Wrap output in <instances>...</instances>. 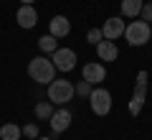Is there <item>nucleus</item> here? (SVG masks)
Listing matches in <instances>:
<instances>
[{"instance_id":"nucleus-16","label":"nucleus","mask_w":152,"mask_h":140,"mask_svg":"<svg viewBox=\"0 0 152 140\" xmlns=\"http://www.w3.org/2000/svg\"><path fill=\"white\" fill-rule=\"evenodd\" d=\"M53 110H56L53 102H38V104H36V117H38V120H51Z\"/></svg>"},{"instance_id":"nucleus-23","label":"nucleus","mask_w":152,"mask_h":140,"mask_svg":"<svg viewBox=\"0 0 152 140\" xmlns=\"http://www.w3.org/2000/svg\"><path fill=\"white\" fill-rule=\"evenodd\" d=\"M150 28H152V23H150Z\"/></svg>"},{"instance_id":"nucleus-15","label":"nucleus","mask_w":152,"mask_h":140,"mask_svg":"<svg viewBox=\"0 0 152 140\" xmlns=\"http://www.w3.org/2000/svg\"><path fill=\"white\" fill-rule=\"evenodd\" d=\"M38 49L43 51V54H53V51L58 49V41H56V36H51V33L41 36V38H38Z\"/></svg>"},{"instance_id":"nucleus-14","label":"nucleus","mask_w":152,"mask_h":140,"mask_svg":"<svg viewBox=\"0 0 152 140\" xmlns=\"http://www.w3.org/2000/svg\"><path fill=\"white\" fill-rule=\"evenodd\" d=\"M20 135H23V130L15 122H5L0 127V140H20Z\"/></svg>"},{"instance_id":"nucleus-21","label":"nucleus","mask_w":152,"mask_h":140,"mask_svg":"<svg viewBox=\"0 0 152 140\" xmlns=\"http://www.w3.org/2000/svg\"><path fill=\"white\" fill-rule=\"evenodd\" d=\"M23 5H33V3H36V0H20Z\"/></svg>"},{"instance_id":"nucleus-3","label":"nucleus","mask_w":152,"mask_h":140,"mask_svg":"<svg viewBox=\"0 0 152 140\" xmlns=\"http://www.w3.org/2000/svg\"><path fill=\"white\" fill-rule=\"evenodd\" d=\"M124 38H127V43L129 46H145L147 41L152 38V28H150V23L147 21H132L129 26L124 28Z\"/></svg>"},{"instance_id":"nucleus-17","label":"nucleus","mask_w":152,"mask_h":140,"mask_svg":"<svg viewBox=\"0 0 152 140\" xmlns=\"http://www.w3.org/2000/svg\"><path fill=\"white\" fill-rule=\"evenodd\" d=\"M91 89H94V84H89L86 79L76 84V94H79V97H86V99H89V94H91Z\"/></svg>"},{"instance_id":"nucleus-19","label":"nucleus","mask_w":152,"mask_h":140,"mask_svg":"<svg viewBox=\"0 0 152 140\" xmlns=\"http://www.w3.org/2000/svg\"><path fill=\"white\" fill-rule=\"evenodd\" d=\"M20 130H23V135H26V138H31V140L38 138V122H28L26 127H20Z\"/></svg>"},{"instance_id":"nucleus-22","label":"nucleus","mask_w":152,"mask_h":140,"mask_svg":"<svg viewBox=\"0 0 152 140\" xmlns=\"http://www.w3.org/2000/svg\"><path fill=\"white\" fill-rule=\"evenodd\" d=\"M38 140H48V138H38Z\"/></svg>"},{"instance_id":"nucleus-18","label":"nucleus","mask_w":152,"mask_h":140,"mask_svg":"<svg viewBox=\"0 0 152 140\" xmlns=\"http://www.w3.org/2000/svg\"><path fill=\"white\" fill-rule=\"evenodd\" d=\"M86 41H89V43H94V46H96L99 41H104V33H102V28H91V31L86 33Z\"/></svg>"},{"instance_id":"nucleus-7","label":"nucleus","mask_w":152,"mask_h":140,"mask_svg":"<svg viewBox=\"0 0 152 140\" xmlns=\"http://www.w3.org/2000/svg\"><path fill=\"white\" fill-rule=\"evenodd\" d=\"M71 120H74V117H71L69 110H66V107H58V110H53V115H51L48 122H51V130L58 135V133H66V130H69Z\"/></svg>"},{"instance_id":"nucleus-20","label":"nucleus","mask_w":152,"mask_h":140,"mask_svg":"<svg viewBox=\"0 0 152 140\" xmlns=\"http://www.w3.org/2000/svg\"><path fill=\"white\" fill-rule=\"evenodd\" d=\"M140 18H142V21H147V23H152V3H145V5H142Z\"/></svg>"},{"instance_id":"nucleus-1","label":"nucleus","mask_w":152,"mask_h":140,"mask_svg":"<svg viewBox=\"0 0 152 140\" xmlns=\"http://www.w3.org/2000/svg\"><path fill=\"white\" fill-rule=\"evenodd\" d=\"M28 76H31L36 84H51L56 79V66L51 59L46 56H36V59L28 61Z\"/></svg>"},{"instance_id":"nucleus-9","label":"nucleus","mask_w":152,"mask_h":140,"mask_svg":"<svg viewBox=\"0 0 152 140\" xmlns=\"http://www.w3.org/2000/svg\"><path fill=\"white\" fill-rule=\"evenodd\" d=\"M124 28H127V23L122 21V18H107L104 26H102V33L109 41H117L119 36H124Z\"/></svg>"},{"instance_id":"nucleus-4","label":"nucleus","mask_w":152,"mask_h":140,"mask_svg":"<svg viewBox=\"0 0 152 140\" xmlns=\"http://www.w3.org/2000/svg\"><path fill=\"white\" fill-rule=\"evenodd\" d=\"M89 102H91V112L96 117H104V115L112 112V94L102 87H94L91 94H89Z\"/></svg>"},{"instance_id":"nucleus-8","label":"nucleus","mask_w":152,"mask_h":140,"mask_svg":"<svg viewBox=\"0 0 152 140\" xmlns=\"http://www.w3.org/2000/svg\"><path fill=\"white\" fill-rule=\"evenodd\" d=\"M81 74H84V79L89 81V84H102L104 79H107V69H104L102 64H96V61H89V64H84V69H81Z\"/></svg>"},{"instance_id":"nucleus-10","label":"nucleus","mask_w":152,"mask_h":140,"mask_svg":"<svg viewBox=\"0 0 152 140\" xmlns=\"http://www.w3.org/2000/svg\"><path fill=\"white\" fill-rule=\"evenodd\" d=\"M15 21H18L20 28H33L38 23V10L33 5H20L18 13H15Z\"/></svg>"},{"instance_id":"nucleus-12","label":"nucleus","mask_w":152,"mask_h":140,"mask_svg":"<svg viewBox=\"0 0 152 140\" xmlns=\"http://www.w3.org/2000/svg\"><path fill=\"white\" fill-rule=\"evenodd\" d=\"M96 54L102 61H117L119 59V49H117V43L109 41V38H104V41L96 43Z\"/></svg>"},{"instance_id":"nucleus-2","label":"nucleus","mask_w":152,"mask_h":140,"mask_svg":"<svg viewBox=\"0 0 152 140\" xmlns=\"http://www.w3.org/2000/svg\"><path fill=\"white\" fill-rule=\"evenodd\" d=\"M74 94H76V87L69 79H53L48 84V102L58 104V107H64L66 102H71Z\"/></svg>"},{"instance_id":"nucleus-11","label":"nucleus","mask_w":152,"mask_h":140,"mask_svg":"<svg viewBox=\"0 0 152 140\" xmlns=\"http://www.w3.org/2000/svg\"><path fill=\"white\" fill-rule=\"evenodd\" d=\"M48 33L56 38H66L71 33V21L66 16H53L51 18V26H48Z\"/></svg>"},{"instance_id":"nucleus-5","label":"nucleus","mask_w":152,"mask_h":140,"mask_svg":"<svg viewBox=\"0 0 152 140\" xmlns=\"http://www.w3.org/2000/svg\"><path fill=\"white\" fill-rule=\"evenodd\" d=\"M145 99H147V71H140L137 74V87H134V94L129 99V115L137 117L145 107Z\"/></svg>"},{"instance_id":"nucleus-6","label":"nucleus","mask_w":152,"mask_h":140,"mask_svg":"<svg viewBox=\"0 0 152 140\" xmlns=\"http://www.w3.org/2000/svg\"><path fill=\"white\" fill-rule=\"evenodd\" d=\"M51 61H53V66L58 71H71L76 66V51L74 49H56Z\"/></svg>"},{"instance_id":"nucleus-13","label":"nucleus","mask_w":152,"mask_h":140,"mask_svg":"<svg viewBox=\"0 0 152 140\" xmlns=\"http://www.w3.org/2000/svg\"><path fill=\"white\" fill-rule=\"evenodd\" d=\"M145 0H122V16L124 18H140Z\"/></svg>"}]
</instances>
